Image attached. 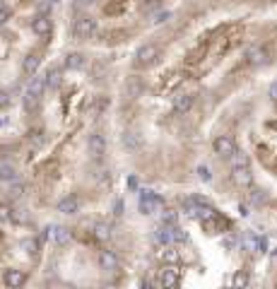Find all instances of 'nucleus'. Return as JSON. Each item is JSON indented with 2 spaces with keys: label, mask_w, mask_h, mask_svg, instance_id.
I'll return each instance as SVG.
<instances>
[{
  "label": "nucleus",
  "mask_w": 277,
  "mask_h": 289,
  "mask_svg": "<svg viewBox=\"0 0 277 289\" xmlns=\"http://www.w3.org/2000/svg\"><path fill=\"white\" fill-rule=\"evenodd\" d=\"M251 202H253V205H263V202H265V195H263L260 191H253V193H251Z\"/></svg>",
  "instance_id": "obj_31"
},
{
  "label": "nucleus",
  "mask_w": 277,
  "mask_h": 289,
  "mask_svg": "<svg viewBox=\"0 0 277 289\" xmlns=\"http://www.w3.org/2000/svg\"><path fill=\"white\" fill-rule=\"evenodd\" d=\"M32 29H34V34H39V36H51L53 24H51V19L48 17H37L34 22H32Z\"/></svg>",
  "instance_id": "obj_11"
},
{
  "label": "nucleus",
  "mask_w": 277,
  "mask_h": 289,
  "mask_svg": "<svg viewBox=\"0 0 277 289\" xmlns=\"http://www.w3.org/2000/svg\"><path fill=\"white\" fill-rule=\"evenodd\" d=\"M128 186L133 188V191H135V188H138V179H135V176H130V179H128Z\"/></svg>",
  "instance_id": "obj_43"
},
{
  "label": "nucleus",
  "mask_w": 277,
  "mask_h": 289,
  "mask_svg": "<svg viewBox=\"0 0 277 289\" xmlns=\"http://www.w3.org/2000/svg\"><path fill=\"white\" fill-rule=\"evenodd\" d=\"M7 104H10V94L5 90H0V108H5Z\"/></svg>",
  "instance_id": "obj_35"
},
{
  "label": "nucleus",
  "mask_w": 277,
  "mask_h": 289,
  "mask_svg": "<svg viewBox=\"0 0 277 289\" xmlns=\"http://www.w3.org/2000/svg\"><path fill=\"white\" fill-rule=\"evenodd\" d=\"M7 219H12L10 207H7V205H0V222H7Z\"/></svg>",
  "instance_id": "obj_30"
},
{
  "label": "nucleus",
  "mask_w": 277,
  "mask_h": 289,
  "mask_svg": "<svg viewBox=\"0 0 277 289\" xmlns=\"http://www.w3.org/2000/svg\"><path fill=\"white\" fill-rule=\"evenodd\" d=\"M39 63H41V58H39L37 53H29L27 58H24V60H22V72H24L27 77H32V75L37 72Z\"/></svg>",
  "instance_id": "obj_15"
},
{
  "label": "nucleus",
  "mask_w": 277,
  "mask_h": 289,
  "mask_svg": "<svg viewBox=\"0 0 277 289\" xmlns=\"http://www.w3.org/2000/svg\"><path fill=\"white\" fill-rule=\"evenodd\" d=\"M171 239H174L176 243H185V241H188V234H185L184 229H179V227L174 224V227H171Z\"/></svg>",
  "instance_id": "obj_24"
},
{
  "label": "nucleus",
  "mask_w": 277,
  "mask_h": 289,
  "mask_svg": "<svg viewBox=\"0 0 277 289\" xmlns=\"http://www.w3.org/2000/svg\"><path fill=\"white\" fill-rule=\"evenodd\" d=\"M2 282H5L7 287H22V285L27 282V275H24L22 270L10 268V270H5V275H2Z\"/></svg>",
  "instance_id": "obj_7"
},
{
  "label": "nucleus",
  "mask_w": 277,
  "mask_h": 289,
  "mask_svg": "<svg viewBox=\"0 0 277 289\" xmlns=\"http://www.w3.org/2000/svg\"><path fill=\"white\" fill-rule=\"evenodd\" d=\"M80 210V200L75 198V195H65V198L58 200V212H63V215H75Z\"/></svg>",
  "instance_id": "obj_9"
},
{
  "label": "nucleus",
  "mask_w": 277,
  "mask_h": 289,
  "mask_svg": "<svg viewBox=\"0 0 277 289\" xmlns=\"http://www.w3.org/2000/svg\"><path fill=\"white\" fill-rule=\"evenodd\" d=\"M22 193H24V183H17V181H15V186H12V195L17 198V195H22Z\"/></svg>",
  "instance_id": "obj_41"
},
{
  "label": "nucleus",
  "mask_w": 277,
  "mask_h": 289,
  "mask_svg": "<svg viewBox=\"0 0 277 289\" xmlns=\"http://www.w3.org/2000/svg\"><path fill=\"white\" fill-rule=\"evenodd\" d=\"M46 2H48V5H55V2H58V0H46Z\"/></svg>",
  "instance_id": "obj_45"
},
{
  "label": "nucleus",
  "mask_w": 277,
  "mask_h": 289,
  "mask_svg": "<svg viewBox=\"0 0 277 289\" xmlns=\"http://www.w3.org/2000/svg\"><path fill=\"white\" fill-rule=\"evenodd\" d=\"M94 234H96L99 241H106V239H109V227H106L104 222H99V224H94Z\"/></svg>",
  "instance_id": "obj_23"
},
{
  "label": "nucleus",
  "mask_w": 277,
  "mask_h": 289,
  "mask_svg": "<svg viewBox=\"0 0 277 289\" xmlns=\"http://www.w3.org/2000/svg\"><path fill=\"white\" fill-rule=\"evenodd\" d=\"M92 5V0H75V10H87Z\"/></svg>",
  "instance_id": "obj_37"
},
{
  "label": "nucleus",
  "mask_w": 277,
  "mask_h": 289,
  "mask_svg": "<svg viewBox=\"0 0 277 289\" xmlns=\"http://www.w3.org/2000/svg\"><path fill=\"white\" fill-rule=\"evenodd\" d=\"M273 260H275V263H277V248H275V251H273Z\"/></svg>",
  "instance_id": "obj_44"
},
{
  "label": "nucleus",
  "mask_w": 277,
  "mask_h": 289,
  "mask_svg": "<svg viewBox=\"0 0 277 289\" xmlns=\"http://www.w3.org/2000/svg\"><path fill=\"white\" fill-rule=\"evenodd\" d=\"M44 80H46V90H55L60 85V70L58 68H48L46 75H44Z\"/></svg>",
  "instance_id": "obj_19"
},
{
  "label": "nucleus",
  "mask_w": 277,
  "mask_h": 289,
  "mask_svg": "<svg viewBox=\"0 0 277 289\" xmlns=\"http://www.w3.org/2000/svg\"><path fill=\"white\" fill-rule=\"evenodd\" d=\"M87 152L92 159H101L106 154V138L101 133H92L90 140H87Z\"/></svg>",
  "instance_id": "obj_2"
},
{
  "label": "nucleus",
  "mask_w": 277,
  "mask_h": 289,
  "mask_svg": "<svg viewBox=\"0 0 277 289\" xmlns=\"http://www.w3.org/2000/svg\"><path fill=\"white\" fill-rule=\"evenodd\" d=\"M99 265L104 270H116L118 268V255L113 251H101L99 253Z\"/></svg>",
  "instance_id": "obj_14"
},
{
  "label": "nucleus",
  "mask_w": 277,
  "mask_h": 289,
  "mask_svg": "<svg viewBox=\"0 0 277 289\" xmlns=\"http://www.w3.org/2000/svg\"><path fill=\"white\" fill-rule=\"evenodd\" d=\"M212 149H215V154H220V157H231V154L236 152V143H234L231 135H217L215 143H212Z\"/></svg>",
  "instance_id": "obj_3"
},
{
  "label": "nucleus",
  "mask_w": 277,
  "mask_h": 289,
  "mask_svg": "<svg viewBox=\"0 0 277 289\" xmlns=\"http://www.w3.org/2000/svg\"><path fill=\"white\" fill-rule=\"evenodd\" d=\"M159 285L166 289L176 287V285H179V272H176V268H164L162 275H159Z\"/></svg>",
  "instance_id": "obj_12"
},
{
  "label": "nucleus",
  "mask_w": 277,
  "mask_h": 289,
  "mask_svg": "<svg viewBox=\"0 0 277 289\" xmlns=\"http://www.w3.org/2000/svg\"><path fill=\"white\" fill-rule=\"evenodd\" d=\"M96 29V22L92 17H77L73 22V36L75 39H90Z\"/></svg>",
  "instance_id": "obj_1"
},
{
  "label": "nucleus",
  "mask_w": 277,
  "mask_h": 289,
  "mask_svg": "<svg viewBox=\"0 0 277 289\" xmlns=\"http://www.w3.org/2000/svg\"><path fill=\"white\" fill-rule=\"evenodd\" d=\"M253 246H256L258 253H265L268 251V239L265 236H253Z\"/></svg>",
  "instance_id": "obj_26"
},
{
  "label": "nucleus",
  "mask_w": 277,
  "mask_h": 289,
  "mask_svg": "<svg viewBox=\"0 0 277 289\" xmlns=\"http://www.w3.org/2000/svg\"><path fill=\"white\" fill-rule=\"evenodd\" d=\"M159 55V48L154 44H142L138 51H135V63L138 65H152Z\"/></svg>",
  "instance_id": "obj_4"
},
{
  "label": "nucleus",
  "mask_w": 277,
  "mask_h": 289,
  "mask_svg": "<svg viewBox=\"0 0 277 289\" xmlns=\"http://www.w3.org/2000/svg\"><path fill=\"white\" fill-rule=\"evenodd\" d=\"M231 176H234V183H239V186H251L253 183V174H251V166L248 164L231 166Z\"/></svg>",
  "instance_id": "obj_5"
},
{
  "label": "nucleus",
  "mask_w": 277,
  "mask_h": 289,
  "mask_svg": "<svg viewBox=\"0 0 277 289\" xmlns=\"http://www.w3.org/2000/svg\"><path fill=\"white\" fill-rule=\"evenodd\" d=\"M123 207H126V205H123V200H116V202H113V215L121 217L123 215Z\"/></svg>",
  "instance_id": "obj_34"
},
{
  "label": "nucleus",
  "mask_w": 277,
  "mask_h": 289,
  "mask_svg": "<svg viewBox=\"0 0 277 289\" xmlns=\"http://www.w3.org/2000/svg\"><path fill=\"white\" fill-rule=\"evenodd\" d=\"M0 181H2V183H15V181H17V169L10 162L0 164Z\"/></svg>",
  "instance_id": "obj_16"
},
{
  "label": "nucleus",
  "mask_w": 277,
  "mask_h": 289,
  "mask_svg": "<svg viewBox=\"0 0 277 289\" xmlns=\"http://www.w3.org/2000/svg\"><path fill=\"white\" fill-rule=\"evenodd\" d=\"M268 96H270L273 101H277V80L270 85V87H268Z\"/></svg>",
  "instance_id": "obj_38"
},
{
  "label": "nucleus",
  "mask_w": 277,
  "mask_h": 289,
  "mask_svg": "<svg viewBox=\"0 0 277 289\" xmlns=\"http://www.w3.org/2000/svg\"><path fill=\"white\" fill-rule=\"evenodd\" d=\"M51 236H53L55 243H60V246H68L70 243V232L65 227H51Z\"/></svg>",
  "instance_id": "obj_18"
},
{
  "label": "nucleus",
  "mask_w": 277,
  "mask_h": 289,
  "mask_svg": "<svg viewBox=\"0 0 277 289\" xmlns=\"http://www.w3.org/2000/svg\"><path fill=\"white\" fill-rule=\"evenodd\" d=\"M169 17H171V12H159V15H154V24H164Z\"/></svg>",
  "instance_id": "obj_36"
},
{
  "label": "nucleus",
  "mask_w": 277,
  "mask_h": 289,
  "mask_svg": "<svg viewBox=\"0 0 277 289\" xmlns=\"http://www.w3.org/2000/svg\"><path fill=\"white\" fill-rule=\"evenodd\" d=\"M198 179L205 181V183L212 179V174H210V169H207V166H198Z\"/></svg>",
  "instance_id": "obj_28"
},
{
  "label": "nucleus",
  "mask_w": 277,
  "mask_h": 289,
  "mask_svg": "<svg viewBox=\"0 0 277 289\" xmlns=\"http://www.w3.org/2000/svg\"><path fill=\"white\" fill-rule=\"evenodd\" d=\"M234 285H236V287H246V285H248V275H246V272H239V275L234 277Z\"/></svg>",
  "instance_id": "obj_29"
},
{
  "label": "nucleus",
  "mask_w": 277,
  "mask_h": 289,
  "mask_svg": "<svg viewBox=\"0 0 277 289\" xmlns=\"http://www.w3.org/2000/svg\"><path fill=\"white\" fill-rule=\"evenodd\" d=\"M39 99H41V96H37V94H34V92H24V96H22V106L27 108V111H29V113H32V111H37V106H39Z\"/></svg>",
  "instance_id": "obj_20"
},
{
  "label": "nucleus",
  "mask_w": 277,
  "mask_h": 289,
  "mask_svg": "<svg viewBox=\"0 0 277 289\" xmlns=\"http://www.w3.org/2000/svg\"><path fill=\"white\" fill-rule=\"evenodd\" d=\"M154 241H157L159 246L174 243V239H171V227H169V224H159V227L154 229Z\"/></svg>",
  "instance_id": "obj_13"
},
{
  "label": "nucleus",
  "mask_w": 277,
  "mask_h": 289,
  "mask_svg": "<svg viewBox=\"0 0 277 289\" xmlns=\"http://www.w3.org/2000/svg\"><path fill=\"white\" fill-rule=\"evenodd\" d=\"M44 90H46V80H44V77H34V80L29 82V92H34L37 96H41Z\"/></svg>",
  "instance_id": "obj_22"
},
{
  "label": "nucleus",
  "mask_w": 277,
  "mask_h": 289,
  "mask_svg": "<svg viewBox=\"0 0 277 289\" xmlns=\"http://www.w3.org/2000/svg\"><path fill=\"white\" fill-rule=\"evenodd\" d=\"M157 7H159V0H149V2L142 5V12H152V10H157Z\"/></svg>",
  "instance_id": "obj_32"
},
{
  "label": "nucleus",
  "mask_w": 277,
  "mask_h": 289,
  "mask_svg": "<svg viewBox=\"0 0 277 289\" xmlns=\"http://www.w3.org/2000/svg\"><path fill=\"white\" fill-rule=\"evenodd\" d=\"M176 219H179V217H176V212H174V210H164V212H162V224L174 227V224H176Z\"/></svg>",
  "instance_id": "obj_25"
},
{
  "label": "nucleus",
  "mask_w": 277,
  "mask_h": 289,
  "mask_svg": "<svg viewBox=\"0 0 277 289\" xmlns=\"http://www.w3.org/2000/svg\"><path fill=\"white\" fill-rule=\"evenodd\" d=\"M7 19H10V10H7V7H0V27H2Z\"/></svg>",
  "instance_id": "obj_39"
},
{
  "label": "nucleus",
  "mask_w": 277,
  "mask_h": 289,
  "mask_svg": "<svg viewBox=\"0 0 277 289\" xmlns=\"http://www.w3.org/2000/svg\"><path fill=\"white\" fill-rule=\"evenodd\" d=\"M106 106H109V101H106V99H96V108H101V111H104Z\"/></svg>",
  "instance_id": "obj_42"
},
{
  "label": "nucleus",
  "mask_w": 277,
  "mask_h": 289,
  "mask_svg": "<svg viewBox=\"0 0 277 289\" xmlns=\"http://www.w3.org/2000/svg\"><path fill=\"white\" fill-rule=\"evenodd\" d=\"M162 260H164V263H179V253L171 251V248H166V251L162 253Z\"/></svg>",
  "instance_id": "obj_27"
},
{
  "label": "nucleus",
  "mask_w": 277,
  "mask_h": 289,
  "mask_svg": "<svg viewBox=\"0 0 277 289\" xmlns=\"http://www.w3.org/2000/svg\"><path fill=\"white\" fill-rule=\"evenodd\" d=\"M195 104V94H179L174 96V111L176 113H188Z\"/></svg>",
  "instance_id": "obj_6"
},
{
  "label": "nucleus",
  "mask_w": 277,
  "mask_h": 289,
  "mask_svg": "<svg viewBox=\"0 0 277 289\" xmlns=\"http://www.w3.org/2000/svg\"><path fill=\"white\" fill-rule=\"evenodd\" d=\"M246 60H248L251 65H263V63L268 60V51H265L263 46H248V51H246Z\"/></svg>",
  "instance_id": "obj_8"
},
{
  "label": "nucleus",
  "mask_w": 277,
  "mask_h": 289,
  "mask_svg": "<svg viewBox=\"0 0 277 289\" xmlns=\"http://www.w3.org/2000/svg\"><path fill=\"white\" fill-rule=\"evenodd\" d=\"M65 68L68 70H80V68H85V55L82 53H68L65 55Z\"/></svg>",
  "instance_id": "obj_17"
},
{
  "label": "nucleus",
  "mask_w": 277,
  "mask_h": 289,
  "mask_svg": "<svg viewBox=\"0 0 277 289\" xmlns=\"http://www.w3.org/2000/svg\"><path fill=\"white\" fill-rule=\"evenodd\" d=\"M126 144H128L130 149H138V140H135V135H133V133H128V135H126Z\"/></svg>",
  "instance_id": "obj_33"
},
{
  "label": "nucleus",
  "mask_w": 277,
  "mask_h": 289,
  "mask_svg": "<svg viewBox=\"0 0 277 289\" xmlns=\"http://www.w3.org/2000/svg\"><path fill=\"white\" fill-rule=\"evenodd\" d=\"M142 92H145V82H142V77H138V75L128 77V82H126V94H128L130 99L140 96Z\"/></svg>",
  "instance_id": "obj_10"
},
{
  "label": "nucleus",
  "mask_w": 277,
  "mask_h": 289,
  "mask_svg": "<svg viewBox=\"0 0 277 289\" xmlns=\"http://www.w3.org/2000/svg\"><path fill=\"white\" fill-rule=\"evenodd\" d=\"M22 251L34 260V258L39 255V241L37 239H24V241H22Z\"/></svg>",
  "instance_id": "obj_21"
},
{
  "label": "nucleus",
  "mask_w": 277,
  "mask_h": 289,
  "mask_svg": "<svg viewBox=\"0 0 277 289\" xmlns=\"http://www.w3.org/2000/svg\"><path fill=\"white\" fill-rule=\"evenodd\" d=\"M236 243H239V241H236V236H227V239H224V248H234Z\"/></svg>",
  "instance_id": "obj_40"
}]
</instances>
